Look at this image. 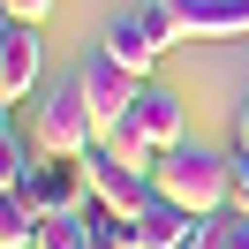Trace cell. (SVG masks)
<instances>
[{
    "instance_id": "obj_1",
    "label": "cell",
    "mask_w": 249,
    "mask_h": 249,
    "mask_svg": "<svg viewBox=\"0 0 249 249\" xmlns=\"http://www.w3.org/2000/svg\"><path fill=\"white\" fill-rule=\"evenodd\" d=\"M151 189H159V196H174L181 212L212 219V212H227V204H234V159L212 151V143H174V151H159Z\"/></svg>"
},
{
    "instance_id": "obj_2",
    "label": "cell",
    "mask_w": 249,
    "mask_h": 249,
    "mask_svg": "<svg viewBox=\"0 0 249 249\" xmlns=\"http://www.w3.org/2000/svg\"><path fill=\"white\" fill-rule=\"evenodd\" d=\"M31 136H38V151H46V159H83V151H98V121H91V98H83L76 76L53 83V91L38 98Z\"/></svg>"
},
{
    "instance_id": "obj_3",
    "label": "cell",
    "mask_w": 249,
    "mask_h": 249,
    "mask_svg": "<svg viewBox=\"0 0 249 249\" xmlns=\"http://www.w3.org/2000/svg\"><path fill=\"white\" fill-rule=\"evenodd\" d=\"M76 83H83V98H91V121H98V136H106V128H121L128 121V106H136V91H143V76L128 61H113L106 46H91L76 61Z\"/></svg>"
},
{
    "instance_id": "obj_4",
    "label": "cell",
    "mask_w": 249,
    "mask_h": 249,
    "mask_svg": "<svg viewBox=\"0 0 249 249\" xmlns=\"http://www.w3.org/2000/svg\"><path fill=\"white\" fill-rule=\"evenodd\" d=\"M83 174H91V204H106L113 219H136L143 204H151V174L128 166V159H113L106 143H98V151H83Z\"/></svg>"
},
{
    "instance_id": "obj_5",
    "label": "cell",
    "mask_w": 249,
    "mask_h": 249,
    "mask_svg": "<svg viewBox=\"0 0 249 249\" xmlns=\"http://www.w3.org/2000/svg\"><path fill=\"white\" fill-rule=\"evenodd\" d=\"M121 128H136L151 151H174V143H189V106H181V91H166V83L143 76V91H136V106H128Z\"/></svg>"
},
{
    "instance_id": "obj_6",
    "label": "cell",
    "mask_w": 249,
    "mask_h": 249,
    "mask_svg": "<svg viewBox=\"0 0 249 249\" xmlns=\"http://www.w3.org/2000/svg\"><path fill=\"white\" fill-rule=\"evenodd\" d=\"M38 68H46V38L38 23H0V106H16V98L38 91Z\"/></svg>"
},
{
    "instance_id": "obj_7",
    "label": "cell",
    "mask_w": 249,
    "mask_h": 249,
    "mask_svg": "<svg viewBox=\"0 0 249 249\" xmlns=\"http://www.w3.org/2000/svg\"><path fill=\"white\" fill-rule=\"evenodd\" d=\"M189 234H196V212H181V204L159 196V189H151V204L128 219V249H189Z\"/></svg>"
},
{
    "instance_id": "obj_8",
    "label": "cell",
    "mask_w": 249,
    "mask_h": 249,
    "mask_svg": "<svg viewBox=\"0 0 249 249\" xmlns=\"http://www.w3.org/2000/svg\"><path fill=\"white\" fill-rule=\"evenodd\" d=\"M31 204H38V212H83V204H91V174H83V159H38Z\"/></svg>"
},
{
    "instance_id": "obj_9",
    "label": "cell",
    "mask_w": 249,
    "mask_h": 249,
    "mask_svg": "<svg viewBox=\"0 0 249 249\" xmlns=\"http://www.w3.org/2000/svg\"><path fill=\"white\" fill-rule=\"evenodd\" d=\"M181 38H249V0H166Z\"/></svg>"
},
{
    "instance_id": "obj_10",
    "label": "cell",
    "mask_w": 249,
    "mask_h": 249,
    "mask_svg": "<svg viewBox=\"0 0 249 249\" xmlns=\"http://www.w3.org/2000/svg\"><path fill=\"white\" fill-rule=\"evenodd\" d=\"M98 46H106L113 61H128V68H136V76H151V68H159V53H166V46H159L151 31H143V16H136V8H128V16H113Z\"/></svg>"
},
{
    "instance_id": "obj_11",
    "label": "cell",
    "mask_w": 249,
    "mask_h": 249,
    "mask_svg": "<svg viewBox=\"0 0 249 249\" xmlns=\"http://www.w3.org/2000/svg\"><path fill=\"white\" fill-rule=\"evenodd\" d=\"M38 136H23L16 128V106H8V121H0V189H31V174H38Z\"/></svg>"
},
{
    "instance_id": "obj_12",
    "label": "cell",
    "mask_w": 249,
    "mask_h": 249,
    "mask_svg": "<svg viewBox=\"0 0 249 249\" xmlns=\"http://www.w3.org/2000/svg\"><path fill=\"white\" fill-rule=\"evenodd\" d=\"M46 212L31 204V189H0V249H31Z\"/></svg>"
},
{
    "instance_id": "obj_13",
    "label": "cell",
    "mask_w": 249,
    "mask_h": 249,
    "mask_svg": "<svg viewBox=\"0 0 249 249\" xmlns=\"http://www.w3.org/2000/svg\"><path fill=\"white\" fill-rule=\"evenodd\" d=\"M38 249H98V212L91 204H83V212H46Z\"/></svg>"
},
{
    "instance_id": "obj_14",
    "label": "cell",
    "mask_w": 249,
    "mask_h": 249,
    "mask_svg": "<svg viewBox=\"0 0 249 249\" xmlns=\"http://www.w3.org/2000/svg\"><path fill=\"white\" fill-rule=\"evenodd\" d=\"M0 8H8L16 23H46V16H53V0H0Z\"/></svg>"
},
{
    "instance_id": "obj_15",
    "label": "cell",
    "mask_w": 249,
    "mask_h": 249,
    "mask_svg": "<svg viewBox=\"0 0 249 249\" xmlns=\"http://www.w3.org/2000/svg\"><path fill=\"white\" fill-rule=\"evenodd\" d=\"M227 249H249V212H227Z\"/></svg>"
},
{
    "instance_id": "obj_16",
    "label": "cell",
    "mask_w": 249,
    "mask_h": 249,
    "mask_svg": "<svg viewBox=\"0 0 249 249\" xmlns=\"http://www.w3.org/2000/svg\"><path fill=\"white\" fill-rule=\"evenodd\" d=\"M242 136H249V98H242Z\"/></svg>"
},
{
    "instance_id": "obj_17",
    "label": "cell",
    "mask_w": 249,
    "mask_h": 249,
    "mask_svg": "<svg viewBox=\"0 0 249 249\" xmlns=\"http://www.w3.org/2000/svg\"><path fill=\"white\" fill-rule=\"evenodd\" d=\"M31 249H38V242H31Z\"/></svg>"
}]
</instances>
